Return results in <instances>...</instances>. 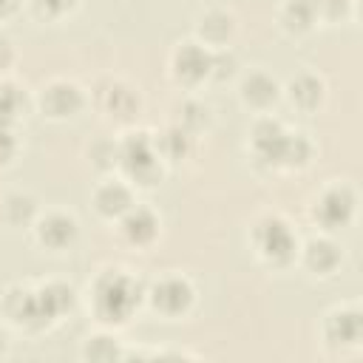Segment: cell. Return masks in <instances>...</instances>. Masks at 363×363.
<instances>
[{"instance_id":"1","label":"cell","mask_w":363,"mask_h":363,"mask_svg":"<svg viewBox=\"0 0 363 363\" xmlns=\"http://www.w3.org/2000/svg\"><path fill=\"white\" fill-rule=\"evenodd\" d=\"M142 284L130 278L122 269H105L94 286H91V301L94 312L105 323H125L142 303Z\"/></svg>"},{"instance_id":"2","label":"cell","mask_w":363,"mask_h":363,"mask_svg":"<svg viewBox=\"0 0 363 363\" xmlns=\"http://www.w3.org/2000/svg\"><path fill=\"white\" fill-rule=\"evenodd\" d=\"M252 241H255L258 255L275 267L289 264L298 252V238L281 216H261L252 227Z\"/></svg>"},{"instance_id":"3","label":"cell","mask_w":363,"mask_h":363,"mask_svg":"<svg viewBox=\"0 0 363 363\" xmlns=\"http://www.w3.org/2000/svg\"><path fill=\"white\" fill-rule=\"evenodd\" d=\"M119 164L125 173L139 184H156L162 179L159 167V147L147 133H128L119 142Z\"/></svg>"},{"instance_id":"4","label":"cell","mask_w":363,"mask_h":363,"mask_svg":"<svg viewBox=\"0 0 363 363\" xmlns=\"http://www.w3.org/2000/svg\"><path fill=\"white\" fill-rule=\"evenodd\" d=\"M289 139H292V133L278 119H261L252 128V153L264 164H284L286 167Z\"/></svg>"},{"instance_id":"5","label":"cell","mask_w":363,"mask_h":363,"mask_svg":"<svg viewBox=\"0 0 363 363\" xmlns=\"http://www.w3.org/2000/svg\"><path fill=\"white\" fill-rule=\"evenodd\" d=\"M352 213H354V193H352V187H346V184H332V187H326V190L318 196L315 207H312L315 221H318L320 227H326V230L343 227V224L352 218Z\"/></svg>"},{"instance_id":"6","label":"cell","mask_w":363,"mask_h":363,"mask_svg":"<svg viewBox=\"0 0 363 363\" xmlns=\"http://www.w3.org/2000/svg\"><path fill=\"white\" fill-rule=\"evenodd\" d=\"M150 303L156 312L167 315V318H176V315H184L193 303V286L187 278L182 275H164L159 278L153 286H150Z\"/></svg>"},{"instance_id":"7","label":"cell","mask_w":363,"mask_h":363,"mask_svg":"<svg viewBox=\"0 0 363 363\" xmlns=\"http://www.w3.org/2000/svg\"><path fill=\"white\" fill-rule=\"evenodd\" d=\"M173 77L179 82H187V85H196L201 82L204 77H210V68H213V51L201 43H179V48L173 51Z\"/></svg>"},{"instance_id":"8","label":"cell","mask_w":363,"mask_h":363,"mask_svg":"<svg viewBox=\"0 0 363 363\" xmlns=\"http://www.w3.org/2000/svg\"><path fill=\"white\" fill-rule=\"evenodd\" d=\"M3 309H6V315H9L14 323H20V326H26V329H43V326L48 323L37 289H28V286H11V289L6 292Z\"/></svg>"},{"instance_id":"9","label":"cell","mask_w":363,"mask_h":363,"mask_svg":"<svg viewBox=\"0 0 363 363\" xmlns=\"http://www.w3.org/2000/svg\"><path fill=\"white\" fill-rule=\"evenodd\" d=\"M96 105L108 113V116H116V119H130L136 111H139V94L116 79V77H108L96 85Z\"/></svg>"},{"instance_id":"10","label":"cell","mask_w":363,"mask_h":363,"mask_svg":"<svg viewBox=\"0 0 363 363\" xmlns=\"http://www.w3.org/2000/svg\"><path fill=\"white\" fill-rule=\"evenodd\" d=\"M82 102H85V96H82L79 85L71 82V79H54V82H48V85L43 88V94H40L43 111H45L48 116H54V119H62V116L77 113V111L82 108Z\"/></svg>"},{"instance_id":"11","label":"cell","mask_w":363,"mask_h":363,"mask_svg":"<svg viewBox=\"0 0 363 363\" xmlns=\"http://www.w3.org/2000/svg\"><path fill=\"white\" fill-rule=\"evenodd\" d=\"M326 340L332 346H357L363 335V315L357 306H340L326 318Z\"/></svg>"},{"instance_id":"12","label":"cell","mask_w":363,"mask_h":363,"mask_svg":"<svg viewBox=\"0 0 363 363\" xmlns=\"http://www.w3.org/2000/svg\"><path fill=\"white\" fill-rule=\"evenodd\" d=\"M119 230H122V235H125L130 244L142 247V244H150V241L156 238V233H159V218L153 216V210L133 204L130 210H125V213L119 216Z\"/></svg>"},{"instance_id":"13","label":"cell","mask_w":363,"mask_h":363,"mask_svg":"<svg viewBox=\"0 0 363 363\" xmlns=\"http://www.w3.org/2000/svg\"><path fill=\"white\" fill-rule=\"evenodd\" d=\"M94 204L102 216L108 218H119L125 210L133 207V196H130V187L125 182H116V179H108L102 182L96 190H94Z\"/></svg>"},{"instance_id":"14","label":"cell","mask_w":363,"mask_h":363,"mask_svg":"<svg viewBox=\"0 0 363 363\" xmlns=\"http://www.w3.org/2000/svg\"><path fill=\"white\" fill-rule=\"evenodd\" d=\"M37 238L51 250H62L77 238V221L65 213H48L37 221Z\"/></svg>"},{"instance_id":"15","label":"cell","mask_w":363,"mask_h":363,"mask_svg":"<svg viewBox=\"0 0 363 363\" xmlns=\"http://www.w3.org/2000/svg\"><path fill=\"white\" fill-rule=\"evenodd\" d=\"M303 264L318 275H329L340 264V247L329 238H312L303 247Z\"/></svg>"},{"instance_id":"16","label":"cell","mask_w":363,"mask_h":363,"mask_svg":"<svg viewBox=\"0 0 363 363\" xmlns=\"http://www.w3.org/2000/svg\"><path fill=\"white\" fill-rule=\"evenodd\" d=\"M37 295H40V303H43V312L51 320H57L60 315H65L71 306H74V289L62 281H48V284H40L37 286Z\"/></svg>"},{"instance_id":"17","label":"cell","mask_w":363,"mask_h":363,"mask_svg":"<svg viewBox=\"0 0 363 363\" xmlns=\"http://www.w3.org/2000/svg\"><path fill=\"white\" fill-rule=\"evenodd\" d=\"M241 96L244 102H250L252 108H267L278 99V82L267 74V71H252L244 82H241Z\"/></svg>"},{"instance_id":"18","label":"cell","mask_w":363,"mask_h":363,"mask_svg":"<svg viewBox=\"0 0 363 363\" xmlns=\"http://www.w3.org/2000/svg\"><path fill=\"white\" fill-rule=\"evenodd\" d=\"M289 99L301 111H315L323 102V79L315 74H298L289 82Z\"/></svg>"},{"instance_id":"19","label":"cell","mask_w":363,"mask_h":363,"mask_svg":"<svg viewBox=\"0 0 363 363\" xmlns=\"http://www.w3.org/2000/svg\"><path fill=\"white\" fill-rule=\"evenodd\" d=\"M318 20V6L315 0H284L281 6V23L289 31H309Z\"/></svg>"},{"instance_id":"20","label":"cell","mask_w":363,"mask_h":363,"mask_svg":"<svg viewBox=\"0 0 363 363\" xmlns=\"http://www.w3.org/2000/svg\"><path fill=\"white\" fill-rule=\"evenodd\" d=\"M199 34L207 45H224L227 37L233 34V17L227 11H207L201 20H199Z\"/></svg>"},{"instance_id":"21","label":"cell","mask_w":363,"mask_h":363,"mask_svg":"<svg viewBox=\"0 0 363 363\" xmlns=\"http://www.w3.org/2000/svg\"><path fill=\"white\" fill-rule=\"evenodd\" d=\"M23 88L14 82H0V128H11L14 119L23 113Z\"/></svg>"},{"instance_id":"22","label":"cell","mask_w":363,"mask_h":363,"mask_svg":"<svg viewBox=\"0 0 363 363\" xmlns=\"http://www.w3.org/2000/svg\"><path fill=\"white\" fill-rule=\"evenodd\" d=\"M156 147H159L167 159H182V156L187 153V147H190V130H184L182 125H176V128L164 130L162 139H156Z\"/></svg>"},{"instance_id":"23","label":"cell","mask_w":363,"mask_h":363,"mask_svg":"<svg viewBox=\"0 0 363 363\" xmlns=\"http://www.w3.org/2000/svg\"><path fill=\"white\" fill-rule=\"evenodd\" d=\"M85 357H91V360H116V357H125V352L119 349V340L113 335H94L85 343Z\"/></svg>"},{"instance_id":"24","label":"cell","mask_w":363,"mask_h":363,"mask_svg":"<svg viewBox=\"0 0 363 363\" xmlns=\"http://www.w3.org/2000/svg\"><path fill=\"white\" fill-rule=\"evenodd\" d=\"M3 210H6V218L11 224H26L34 216V199L26 193H11V196H6Z\"/></svg>"},{"instance_id":"25","label":"cell","mask_w":363,"mask_h":363,"mask_svg":"<svg viewBox=\"0 0 363 363\" xmlns=\"http://www.w3.org/2000/svg\"><path fill=\"white\" fill-rule=\"evenodd\" d=\"M182 111H184V116H182V128L184 130H196V128H201L207 122V116H199V113H207V108L201 102H184Z\"/></svg>"},{"instance_id":"26","label":"cell","mask_w":363,"mask_h":363,"mask_svg":"<svg viewBox=\"0 0 363 363\" xmlns=\"http://www.w3.org/2000/svg\"><path fill=\"white\" fill-rule=\"evenodd\" d=\"M74 3H77V0H34V9H37L40 14H45V17H60V14H65Z\"/></svg>"},{"instance_id":"27","label":"cell","mask_w":363,"mask_h":363,"mask_svg":"<svg viewBox=\"0 0 363 363\" xmlns=\"http://www.w3.org/2000/svg\"><path fill=\"white\" fill-rule=\"evenodd\" d=\"M315 6H318V14H323L329 20H337V17L346 14L349 0H315Z\"/></svg>"},{"instance_id":"28","label":"cell","mask_w":363,"mask_h":363,"mask_svg":"<svg viewBox=\"0 0 363 363\" xmlns=\"http://www.w3.org/2000/svg\"><path fill=\"white\" fill-rule=\"evenodd\" d=\"M14 153H17V139H14L11 128H0V164L11 162Z\"/></svg>"},{"instance_id":"29","label":"cell","mask_w":363,"mask_h":363,"mask_svg":"<svg viewBox=\"0 0 363 363\" xmlns=\"http://www.w3.org/2000/svg\"><path fill=\"white\" fill-rule=\"evenodd\" d=\"M11 60H14V48H11V43H9L6 37H0V71L9 68Z\"/></svg>"},{"instance_id":"30","label":"cell","mask_w":363,"mask_h":363,"mask_svg":"<svg viewBox=\"0 0 363 363\" xmlns=\"http://www.w3.org/2000/svg\"><path fill=\"white\" fill-rule=\"evenodd\" d=\"M14 9V0H0V17H6Z\"/></svg>"},{"instance_id":"31","label":"cell","mask_w":363,"mask_h":363,"mask_svg":"<svg viewBox=\"0 0 363 363\" xmlns=\"http://www.w3.org/2000/svg\"><path fill=\"white\" fill-rule=\"evenodd\" d=\"M3 349H6V332L0 329V352H3Z\"/></svg>"}]
</instances>
